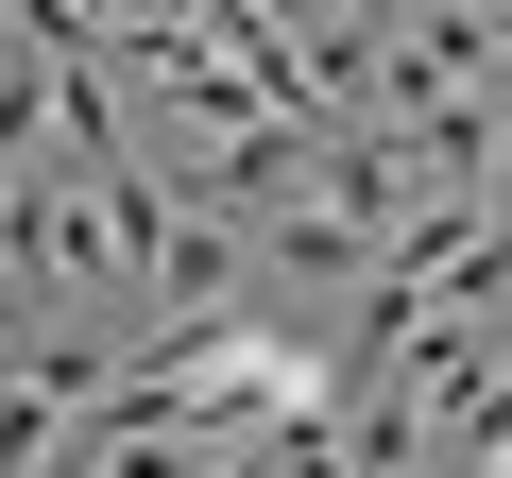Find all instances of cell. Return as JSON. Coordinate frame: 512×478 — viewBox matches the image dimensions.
Segmentation results:
<instances>
[{
  "label": "cell",
  "mask_w": 512,
  "mask_h": 478,
  "mask_svg": "<svg viewBox=\"0 0 512 478\" xmlns=\"http://www.w3.org/2000/svg\"><path fill=\"white\" fill-rule=\"evenodd\" d=\"M137 291H154L171 342H222L239 291H256V239H239L222 205H188V188H137Z\"/></svg>",
  "instance_id": "obj_1"
}]
</instances>
